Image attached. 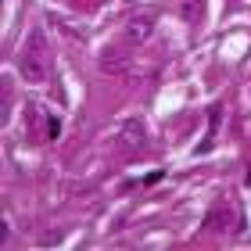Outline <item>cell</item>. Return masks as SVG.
I'll return each instance as SVG.
<instances>
[{"mask_svg": "<svg viewBox=\"0 0 251 251\" xmlns=\"http://www.w3.org/2000/svg\"><path fill=\"white\" fill-rule=\"evenodd\" d=\"M151 29H154L151 15H133L129 22H126V40L129 43H144L147 36H151Z\"/></svg>", "mask_w": 251, "mask_h": 251, "instance_id": "4", "label": "cell"}, {"mask_svg": "<svg viewBox=\"0 0 251 251\" xmlns=\"http://www.w3.org/2000/svg\"><path fill=\"white\" fill-rule=\"evenodd\" d=\"M111 140H115V147H122V151H140L147 144V129H144L140 119H122V122H115V129H111Z\"/></svg>", "mask_w": 251, "mask_h": 251, "instance_id": "2", "label": "cell"}, {"mask_svg": "<svg viewBox=\"0 0 251 251\" xmlns=\"http://www.w3.org/2000/svg\"><path fill=\"white\" fill-rule=\"evenodd\" d=\"M32 122H36V136H40V140H58V133H61V119L54 115L50 108L36 104V108H32Z\"/></svg>", "mask_w": 251, "mask_h": 251, "instance_id": "3", "label": "cell"}, {"mask_svg": "<svg viewBox=\"0 0 251 251\" xmlns=\"http://www.w3.org/2000/svg\"><path fill=\"white\" fill-rule=\"evenodd\" d=\"M18 72L25 83H47L50 79V43H47V32L40 25L29 32V40L22 43V54H18Z\"/></svg>", "mask_w": 251, "mask_h": 251, "instance_id": "1", "label": "cell"}]
</instances>
